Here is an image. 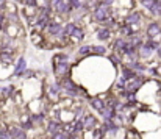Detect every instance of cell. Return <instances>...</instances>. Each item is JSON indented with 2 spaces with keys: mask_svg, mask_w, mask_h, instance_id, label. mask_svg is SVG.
Returning a JSON list of instances; mask_svg holds the SVG:
<instances>
[{
  "mask_svg": "<svg viewBox=\"0 0 161 139\" xmlns=\"http://www.w3.org/2000/svg\"><path fill=\"white\" fill-rule=\"evenodd\" d=\"M114 47H117V49H124V47H125V42H124L122 39H117V41L114 42Z\"/></svg>",
  "mask_w": 161,
  "mask_h": 139,
  "instance_id": "obj_21",
  "label": "cell"
},
{
  "mask_svg": "<svg viewBox=\"0 0 161 139\" xmlns=\"http://www.w3.org/2000/svg\"><path fill=\"white\" fill-rule=\"evenodd\" d=\"M73 31H75V27H73L72 24H69L67 27H66V35H73Z\"/></svg>",
  "mask_w": 161,
  "mask_h": 139,
  "instance_id": "obj_19",
  "label": "cell"
},
{
  "mask_svg": "<svg viewBox=\"0 0 161 139\" xmlns=\"http://www.w3.org/2000/svg\"><path fill=\"white\" fill-rule=\"evenodd\" d=\"M61 2H63V0H52V2H50V3H52V6H53V8L56 9V6H58L59 3H61Z\"/></svg>",
  "mask_w": 161,
  "mask_h": 139,
  "instance_id": "obj_24",
  "label": "cell"
},
{
  "mask_svg": "<svg viewBox=\"0 0 161 139\" xmlns=\"http://www.w3.org/2000/svg\"><path fill=\"white\" fill-rule=\"evenodd\" d=\"M124 77L125 78H135V74H133L130 69H125V70H124Z\"/></svg>",
  "mask_w": 161,
  "mask_h": 139,
  "instance_id": "obj_18",
  "label": "cell"
},
{
  "mask_svg": "<svg viewBox=\"0 0 161 139\" xmlns=\"http://www.w3.org/2000/svg\"><path fill=\"white\" fill-rule=\"evenodd\" d=\"M83 124H85L86 128H91V127H94V124H96V117H94V116H88Z\"/></svg>",
  "mask_w": 161,
  "mask_h": 139,
  "instance_id": "obj_8",
  "label": "cell"
},
{
  "mask_svg": "<svg viewBox=\"0 0 161 139\" xmlns=\"http://www.w3.org/2000/svg\"><path fill=\"white\" fill-rule=\"evenodd\" d=\"M105 127H106V130H111V131H116V130H117V127H116L114 124H113L111 120H110V119H108V120H106Z\"/></svg>",
  "mask_w": 161,
  "mask_h": 139,
  "instance_id": "obj_15",
  "label": "cell"
},
{
  "mask_svg": "<svg viewBox=\"0 0 161 139\" xmlns=\"http://www.w3.org/2000/svg\"><path fill=\"white\" fill-rule=\"evenodd\" d=\"M138 21H139V14H138V13H133L132 16H128V17H127V25H130V24H136Z\"/></svg>",
  "mask_w": 161,
  "mask_h": 139,
  "instance_id": "obj_9",
  "label": "cell"
},
{
  "mask_svg": "<svg viewBox=\"0 0 161 139\" xmlns=\"http://www.w3.org/2000/svg\"><path fill=\"white\" fill-rule=\"evenodd\" d=\"M91 105L94 108H96V110H99L100 112H102L103 110H105V105H103V100L100 97H94L92 100H91Z\"/></svg>",
  "mask_w": 161,
  "mask_h": 139,
  "instance_id": "obj_3",
  "label": "cell"
},
{
  "mask_svg": "<svg viewBox=\"0 0 161 139\" xmlns=\"http://www.w3.org/2000/svg\"><path fill=\"white\" fill-rule=\"evenodd\" d=\"M69 9H70V5L66 2V0H63V2L56 6V11H58V13H67Z\"/></svg>",
  "mask_w": 161,
  "mask_h": 139,
  "instance_id": "obj_5",
  "label": "cell"
},
{
  "mask_svg": "<svg viewBox=\"0 0 161 139\" xmlns=\"http://www.w3.org/2000/svg\"><path fill=\"white\" fill-rule=\"evenodd\" d=\"M108 36H110L108 30H100L99 31V39H108Z\"/></svg>",
  "mask_w": 161,
  "mask_h": 139,
  "instance_id": "obj_14",
  "label": "cell"
},
{
  "mask_svg": "<svg viewBox=\"0 0 161 139\" xmlns=\"http://www.w3.org/2000/svg\"><path fill=\"white\" fill-rule=\"evenodd\" d=\"M23 69H25V59H19L17 67H16V74H22Z\"/></svg>",
  "mask_w": 161,
  "mask_h": 139,
  "instance_id": "obj_11",
  "label": "cell"
},
{
  "mask_svg": "<svg viewBox=\"0 0 161 139\" xmlns=\"http://www.w3.org/2000/svg\"><path fill=\"white\" fill-rule=\"evenodd\" d=\"M150 53H152V49H150L149 44H147V45H142V47L139 49V55L144 56V58H146V56H149Z\"/></svg>",
  "mask_w": 161,
  "mask_h": 139,
  "instance_id": "obj_7",
  "label": "cell"
},
{
  "mask_svg": "<svg viewBox=\"0 0 161 139\" xmlns=\"http://www.w3.org/2000/svg\"><path fill=\"white\" fill-rule=\"evenodd\" d=\"M160 31H161V30H160V25H158V24H152V25L149 27V30H147V35H149L150 38H153V36H158Z\"/></svg>",
  "mask_w": 161,
  "mask_h": 139,
  "instance_id": "obj_4",
  "label": "cell"
},
{
  "mask_svg": "<svg viewBox=\"0 0 161 139\" xmlns=\"http://www.w3.org/2000/svg\"><path fill=\"white\" fill-rule=\"evenodd\" d=\"M9 134H11L13 139H25V134H23V131L19 130V128H16V127H11V128H9Z\"/></svg>",
  "mask_w": 161,
  "mask_h": 139,
  "instance_id": "obj_2",
  "label": "cell"
},
{
  "mask_svg": "<svg viewBox=\"0 0 161 139\" xmlns=\"http://www.w3.org/2000/svg\"><path fill=\"white\" fill-rule=\"evenodd\" d=\"M106 16H108V8H106L105 5H103V6H99V8L96 9V17L99 19V21H103Z\"/></svg>",
  "mask_w": 161,
  "mask_h": 139,
  "instance_id": "obj_1",
  "label": "cell"
},
{
  "mask_svg": "<svg viewBox=\"0 0 161 139\" xmlns=\"http://www.w3.org/2000/svg\"><path fill=\"white\" fill-rule=\"evenodd\" d=\"M102 114H103V117L108 120V119H111L113 117V114H114V111H113V108H105V110L102 111Z\"/></svg>",
  "mask_w": 161,
  "mask_h": 139,
  "instance_id": "obj_10",
  "label": "cell"
},
{
  "mask_svg": "<svg viewBox=\"0 0 161 139\" xmlns=\"http://www.w3.org/2000/svg\"><path fill=\"white\" fill-rule=\"evenodd\" d=\"M53 139H64V134L63 133H55L53 134Z\"/></svg>",
  "mask_w": 161,
  "mask_h": 139,
  "instance_id": "obj_25",
  "label": "cell"
},
{
  "mask_svg": "<svg viewBox=\"0 0 161 139\" xmlns=\"http://www.w3.org/2000/svg\"><path fill=\"white\" fill-rule=\"evenodd\" d=\"M25 3H27V5H35L36 0H25Z\"/></svg>",
  "mask_w": 161,
  "mask_h": 139,
  "instance_id": "obj_29",
  "label": "cell"
},
{
  "mask_svg": "<svg viewBox=\"0 0 161 139\" xmlns=\"http://www.w3.org/2000/svg\"><path fill=\"white\" fill-rule=\"evenodd\" d=\"M142 5H144V6H147L149 9H152L153 6L156 5V2H155V0H142Z\"/></svg>",
  "mask_w": 161,
  "mask_h": 139,
  "instance_id": "obj_13",
  "label": "cell"
},
{
  "mask_svg": "<svg viewBox=\"0 0 161 139\" xmlns=\"http://www.w3.org/2000/svg\"><path fill=\"white\" fill-rule=\"evenodd\" d=\"M2 61L11 63V61H13V59H11V55H9V53H2Z\"/></svg>",
  "mask_w": 161,
  "mask_h": 139,
  "instance_id": "obj_20",
  "label": "cell"
},
{
  "mask_svg": "<svg viewBox=\"0 0 161 139\" xmlns=\"http://www.w3.org/2000/svg\"><path fill=\"white\" fill-rule=\"evenodd\" d=\"M92 50L96 52L97 55H105V49H103V47H99V45H96V47H92Z\"/></svg>",
  "mask_w": 161,
  "mask_h": 139,
  "instance_id": "obj_17",
  "label": "cell"
},
{
  "mask_svg": "<svg viewBox=\"0 0 161 139\" xmlns=\"http://www.w3.org/2000/svg\"><path fill=\"white\" fill-rule=\"evenodd\" d=\"M50 33H52V35H58V33H61V27L56 25V24H52L50 25Z\"/></svg>",
  "mask_w": 161,
  "mask_h": 139,
  "instance_id": "obj_12",
  "label": "cell"
},
{
  "mask_svg": "<svg viewBox=\"0 0 161 139\" xmlns=\"http://www.w3.org/2000/svg\"><path fill=\"white\" fill-rule=\"evenodd\" d=\"M0 5H3V0H0Z\"/></svg>",
  "mask_w": 161,
  "mask_h": 139,
  "instance_id": "obj_32",
  "label": "cell"
},
{
  "mask_svg": "<svg viewBox=\"0 0 161 139\" xmlns=\"http://www.w3.org/2000/svg\"><path fill=\"white\" fill-rule=\"evenodd\" d=\"M72 36H75L77 39H82L83 38V31H82V30H78V28H75V31H73Z\"/></svg>",
  "mask_w": 161,
  "mask_h": 139,
  "instance_id": "obj_22",
  "label": "cell"
},
{
  "mask_svg": "<svg viewBox=\"0 0 161 139\" xmlns=\"http://www.w3.org/2000/svg\"><path fill=\"white\" fill-rule=\"evenodd\" d=\"M158 52H160V55H161V47H158Z\"/></svg>",
  "mask_w": 161,
  "mask_h": 139,
  "instance_id": "obj_31",
  "label": "cell"
},
{
  "mask_svg": "<svg viewBox=\"0 0 161 139\" xmlns=\"http://www.w3.org/2000/svg\"><path fill=\"white\" fill-rule=\"evenodd\" d=\"M149 45H150V49H152V50H155V49H158V45H156L155 42H149Z\"/></svg>",
  "mask_w": 161,
  "mask_h": 139,
  "instance_id": "obj_27",
  "label": "cell"
},
{
  "mask_svg": "<svg viewBox=\"0 0 161 139\" xmlns=\"http://www.w3.org/2000/svg\"><path fill=\"white\" fill-rule=\"evenodd\" d=\"M9 138H11L9 133H2V139H9Z\"/></svg>",
  "mask_w": 161,
  "mask_h": 139,
  "instance_id": "obj_28",
  "label": "cell"
},
{
  "mask_svg": "<svg viewBox=\"0 0 161 139\" xmlns=\"http://www.w3.org/2000/svg\"><path fill=\"white\" fill-rule=\"evenodd\" d=\"M122 33H124V35H130V33H132V31H130V28L124 27V28H122Z\"/></svg>",
  "mask_w": 161,
  "mask_h": 139,
  "instance_id": "obj_26",
  "label": "cell"
},
{
  "mask_svg": "<svg viewBox=\"0 0 161 139\" xmlns=\"http://www.w3.org/2000/svg\"><path fill=\"white\" fill-rule=\"evenodd\" d=\"M72 5H73V6H75V8H78V6H80L78 0H72Z\"/></svg>",
  "mask_w": 161,
  "mask_h": 139,
  "instance_id": "obj_30",
  "label": "cell"
},
{
  "mask_svg": "<svg viewBox=\"0 0 161 139\" xmlns=\"http://www.w3.org/2000/svg\"><path fill=\"white\" fill-rule=\"evenodd\" d=\"M91 50H92V47H89V45H85V47L80 49V55H86V53H89Z\"/></svg>",
  "mask_w": 161,
  "mask_h": 139,
  "instance_id": "obj_16",
  "label": "cell"
},
{
  "mask_svg": "<svg viewBox=\"0 0 161 139\" xmlns=\"http://www.w3.org/2000/svg\"><path fill=\"white\" fill-rule=\"evenodd\" d=\"M139 86H141V81H139V80H135V81H132V83L127 84V89H128L130 94H133V92H135L136 89L139 88Z\"/></svg>",
  "mask_w": 161,
  "mask_h": 139,
  "instance_id": "obj_6",
  "label": "cell"
},
{
  "mask_svg": "<svg viewBox=\"0 0 161 139\" xmlns=\"http://www.w3.org/2000/svg\"><path fill=\"white\" fill-rule=\"evenodd\" d=\"M56 127H58V125H56L55 122H52V124L49 125V133H53V131H56Z\"/></svg>",
  "mask_w": 161,
  "mask_h": 139,
  "instance_id": "obj_23",
  "label": "cell"
}]
</instances>
